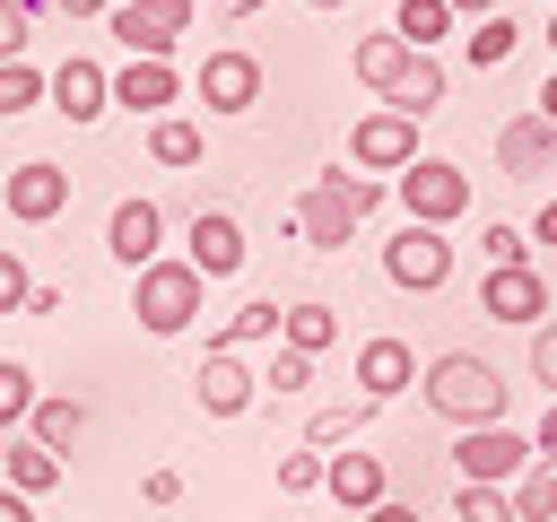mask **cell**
I'll list each match as a JSON object with an SVG mask.
<instances>
[{
  "mask_svg": "<svg viewBox=\"0 0 557 522\" xmlns=\"http://www.w3.org/2000/svg\"><path fill=\"white\" fill-rule=\"evenodd\" d=\"M244 252H252V244H244V226H235L226 209H200V217L183 226V261H191L200 278H235Z\"/></svg>",
  "mask_w": 557,
  "mask_h": 522,
  "instance_id": "cell-17",
  "label": "cell"
},
{
  "mask_svg": "<svg viewBox=\"0 0 557 522\" xmlns=\"http://www.w3.org/2000/svg\"><path fill=\"white\" fill-rule=\"evenodd\" d=\"M252 9H261V0H218V17H252Z\"/></svg>",
  "mask_w": 557,
  "mask_h": 522,
  "instance_id": "cell-49",
  "label": "cell"
},
{
  "mask_svg": "<svg viewBox=\"0 0 557 522\" xmlns=\"http://www.w3.org/2000/svg\"><path fill=\"white\" fill-rule=\"evenodd\" d=\"M348 165L357 174H400V165H418V122L409 113H392V104H374V113H357L348 122Z\"/></svg>",
  "mask_w": 557,
  "mask_h": 522,
  "instance_id": "cell-6",
  "label": "cell"
},
{
  "mask_svg": "<svg viewBox=\"0 0 557 522\" xmlns=\"http://www.w3.org/2000/svg\"><path fill=\"white\" fill-rule=\"evenodd\" d=\"M44 104H52L61 122H104V113H113V70L87 61V52H70V61L44 78Z\"/></svg>",
  "mask_w": 557,
  "mask_h": 522,
  "instance_id": "cell-12",
  "label": "cell"
},
{
  "mask_svg": "<svg viewBox=\"0 0 557 522\" xmlns=\"http://www.w3.org/2000/svg\"><path fill=\"white\" fill-rule=\"evenodd\" d=\"M139 496H148V505H174V496H183V470H148Z\"/></svg>",
  "mask_w": 557,
  "mask_h": 522,
  "instance_id": "cell-40",
  "label": "cell"
},
{
  "mask_svg": "<svg viewBox=\"0 0 557 522\" xmlns=\"http://www.w3.org/2000/svg\"><path fill=\"white\" fill-rule=\"evenodd\" d=\"M548 9H557V0H548Z\"/></svg>",
  "mask_w": 557,
  "mask_h": 522,
  "instance_id": "cell-52",
  "label": "cell"
},
{
  "mask_svg": "<svg viewBox=\"0 0 557 522\" xmlns=\"http://www.w3.org/2000/svg\"><path fill=\"white\" fill-rule=\"evenodd\" d=\"M418 400H426L435 418H453V426H505V374H496L487 357H470V348H444V357L418 374Z\"/></svg>",
  "mask_w": 557,
  "mask_h": 522,
  "instance_id": "cell-2",
  "label": "cell"
},
{
  "mask_svg": "<svg viewBox=\"0 0 557 522\" xmlns=\"http://www.w3.org/2000/svg\"><path fill=\"white\" fill-rule=\"evenodd\" d=\"M366 426H374V400H339V409H313L305 444H313V452H331V444H357Z\"/></svg>",
  "mask_w": 557,
  "mask_h": 522,
  "instance_id": "cell-30",
  "label": "cell"
},
{
  "mask_svg": "<svg viewBox=\"0 0 557 522\" xmlns=\"http://www.w3.org/2000/svg\"><path fill=\"white\" fill-rule=\"evenodd\" d=\"M374 104H392V113L426 122V113L444 104V61H435V52H409V70H400V78H392V87H383Z\"/></svg>",
  "mask_w": 557,
  "mask_h": 522,
  "instance_id": "cell-20",
  "label": "cell"
},
{
  "mask_svg": "<svg viewBox=\"0 0 557 522\" xmlns=\"http://www.w3.org/2000/svg\"><path fill=\"white\" fill-rule=\"evenodd\" d=\"M322 496H331L339 513H374V505L392 496L383 452H357V444H348V452H331V461H322Z\"/></svg>",
  "mask_w": 557,
  "mask_h": 522,
  "instance_id": "cell-18",
  "label": "cell"
},
{
  "mask_svg": "<svg viewBox=\"0 0 557 522\" xmlns=\"http://www.w3.org/2000/svg\"><path fill=\"white\" fill-rule=\"evenodd\" d=\"M0 209H9L17 226H52V217L70 209V165H52V157H17V165L0 174Z\"/></svg>",
  "mask_w": 557,
  "mask_h": 522,
  "instance_id": "cell-8",
  "label": "cell"
},
{
  "mask_svg": "<svg viewBox=\"0 0 557 522\" xmlns=\"http://www.w3.org/2000/svg\"><path fill=\"white\" fill-rule=\"evenodd\" d=\"M348 383H357V400H400V391H418V348L409 339H392V331H374V339H357V365H348Z\"/></svg>",
  "mask_w": 557,
  "mask_h": 522,
  "instance_id": "cell-11",
  "label": "cell"
},
{
  "mask_svg": "<svg viewBox=\"0 0 557 522\" xmlns=\"http://www.w3.org/2000/svg\"><path fill=\"white\" fill-rule=\"evenodd\" d=\"M339 339V304H322V296H296L287 313H278V348H296V357H322Z\"/></svg>",
  "mask_w": 557,
  "mask_h": 522,
  "instance_id": "cell-22",
  "label": "cell"
},
{
  "mask_svg": "<svg viewBox=\"0 0 557 522\" xmlns=\"http://www.w3.org/2000/svg\"><path fill=\"white\" fill-rule=\"evenodd\" d=\"M35 365L26 357H0V435H26V418H35Z\"/></svg>",
  "mask_w": 557,
  "mask_h": 522,
  "instance_id": "cell-28",
  "label": "cell"
},
{
  "mask_svg": "<svg viewBox=\"0 0 557 522\" xmlns=\"http://www.w3.org/2000/svg\"><path fill=\"white\" fill-rule=\"evenodd\" d=\"M522 235H531V244H557V200H548V209H540V217H531Z\"/></svg>",
  "mask_w": 557,
  "mask_h": 522,
  "instance_id": "cell-46",
  "label": "cell"
},
{
  "mask_svg": "<svg viewBox=\"0 0 557 522\" xmlns=\"http://www.w3.org/2000/svg\"><path fill=\"white\" fill-rule=\"evenodd\" d=\"M383 200H392V183H383V174H348V165H331V174H313V183L296 191L287 226H296L313 252H348V235H357Z\"/></svg>",
  "mask_w": 557,
  "mask_h": 522,
  "instance_id": "cell-1",
  "label": "cell"
},
{
  "mask_svg": "<svg viewBox=\"0 0 557 522\" xmlns=\"http://www.w3.org/2000/svg\"><path fill=\"white\" fill-rule=\"evenodd\" d=\"M479 313L531 331V322H548V278H540L531 261H522V270H487V278H479Z\"/></svg>",
  "mask_w": 557,
  "mask_h": 522,
  "instance_id": "cell-15",
  "label": "cell"
},
{
  "mask_svg": "<svg viewBox=\"0 0 557 522\" xmlns=\"http://www.w3.org/2000/svg\"><path fill=\"white\" fill-rule=\"evenodd\" d=\"M348 70H357V87H374V96H383V87L409 70V44H400L392 26H383V35H357V44H348Z\"/></svg>",
  "mask_w": 557,
  "mask_h": 522,
  "instance_id": "cell-24",
  "label": "cell"
},
{
  "mask_svg": "<svg viewBox=\"0 0 557 522\" xmlns=\"http://www.w3.org/2000/svg\"><path fill=\"white\" fill-rule=\"evenodd\" d=\"M531 461H540V452H531V435H513V426H461V435H453V470L479 478V487H513Z\"/></svg>",
  "mask_w": 557,
  "mask_h": 522,
  "instance_id": "cell-7",
  "label": "cell"
},
{
  "mask_svg": "<svg viewBox=\"0 0 557 522\" xmlns=\"http://www.w3.org/2000/svg\"><path fill=\"white\" fill-rule=\"evenodd\" d=\"M191 96H200L209 113H252V104H261V61L235 52V44H218V52L191 70Z\"/></svg>",
  "mask_w": 557,
  "mask_h": 522,
  "instance_id": "cell-13",
  "label": "cell"
},
{
  "mask_svg": "<svg viewBox=\"0 0 557 522\" xmlns=\"http://www.w3.org/2000/svg\"><path fill=\"white\" fill-rule=\"evenodd\" d=\"M104 252H113L122 270H148V261L165 252V209H157V200H113V217H104Z\"/></svg>",
  "mask_w": 557,
  "mask_h": 522,
  "instance_id": "cell-16",
  "label": "cell"
},
{
  "mask_svg": "<svg viewBox=\"0 0 557 522\" xmlns=\"http://www.w3.org/2000/svg\"><path fill=\"white\" fill-rule=\"evenodd\" d=\"M35 104H44V70L35 61H0V122H17Z\"/></svg>",
  "mask_w": 557,
  "mask_h": 522,
  "instance_id": "cell-33",
  "label": "cell"
},
{
  "mask_svg": "<svg viewBox=\"0 0 557 522\" xmlns=\"http://www.w3.org/2000/svg\"><path fill=\"white\" fill-rule=\"evenodd\" d=\"M0 522H35V496H17V487H0Z\"/></svg>",
  "mask_w": 557,
  "mask_h": 522,
  "instance_id": "cell-44",
  "label": "cell"
},
{
  "mask_svg": "<svg viewBox=\"0 0 557 522\" xmlns=\"http://www.w3.org/2000/svg\"><path fill=\"white\" fill-rule=\"evenodd\" d=\"M191 400H200L209 418H244V409L261 400V374H252L235 348H209V357L191 365Z\"/></svg>",
  "mask_w": 557,
  "mask_h": 522,
  "instance_id": "cell-14",
  "label": "cell"
},
{
  "mask_svg": "<svg viewBox=\"0 0 557 522\" xmlns=\"http://www.w3.org/2000/svg\"><path fill=\"white\" fill-rule=\"evenodd\" d=\"M531 452H540V461H557V400L540 409V426H531Z\"/></svg>",
  "mask_w": 557,
  "mask_h": 522,
  "instance_id": "cell-41",
  "label": "cell"
},
{
  "mask_svg": "<svg viewBox=\"0 0 557 522\" xmlns=\"http://www.w3.org/2000/svg\"><path fill=\"white\" fill-rule=\"evenodd\" d=\"M531 113H548V122H557V70L540 78V96H531Z\"/></svg>",
  "mask_w": 557,
  "mask_h": 522,
  "instance_id": "cell-48",
  "label": "cell"
},
{
  "mask_svg": "<svg viewBox=\"0 0 557 522\" xmlns=\"http://www.w3.org/2000/svg\"><path fill=\"white\" fill-rule=\"evenodd\" d=\"M383 278L409 287V296H435V287L453 278V244H444V226H409V217H400V235L383 244Z\"/></svg>",
  "mask_w": 557,
  "mask_h": 522,
  "instance_id": "cell-9",
  "label": "cell"
},
{
  "mask_svg": "<svg viewBox=\"0 0 557 522\" xmlns=\"http://www.w3.org/2000/svg\"><path fill=\"white\" fill-rule=\"evenodd\" d=\"M444 9H453V17H470V26H479V17H496V9H505V0H444Z\"/></svg>",
  "mask_w": 557,
  "mask_h": 522,
  "instance_id": "cell-47",
  "label": "cell"
},
{
  "mask_svg": "<svg viewBox=\"0 0 557 522\" xmlns=\"http://www.w3.org/2000/svg\"><path fill=\"white\" fill-rule=\"evenodd\" d=\"M531 374H540L548 400H557V322H531Z\"/></svg>",
  "mask_w": 557,
  "mask_h": 522,
  "instance_id": "cell-38",
  "label": "cell"
},
{
  "mask_svg": "<svg viewBox=\"0 0 557 522\" xmlns=\"http://www.w3.org/2000/svg\"><path fill=\"white\" fill-rule=\"evenodd\" d=\"M522 261H531V235L505 226V217H487V270H522Z\"/></svg>",
  "mask_w": 557,
  "mask_h": 522,
  "instance_id": "cell-35",
  "label": "cell"
},
{
  "mask_svg": "<svg viewBox=\"0 0 557 522\" xmlns=\"http://www.w3.org/2000/svg\"><path fill=\"white\" fill-rule=\"evenodd\" d=\"M357 522H426V513H418V505H400V496H383V505H374V513H357Z\"/></svg>",
  "mask_w": 557,
  "mask_h": 522,
  "instance_id": "cell-43",
  "label": "cell"
},
{
  "mask_svg": "<svg viewBox=\"0 0 557 522\" xmlns=\"http://www.w3.org/2000/svg\"><path fill=\"white\" fill-rule=\"evenodd\" d=\"M453 522H522V513H513V487H479V478H461Z\"/></svg>",
  "mask_w": 557,
  "mask_h": 522,
  "instance_id": "cell-32",
  "label": "cell"
},
{
  "mask_svg": "<svg viewBox=\"0 0 557 522\" xmlns=\"http://www.w3.org/2000/svg\"><path fill=\"white\" fill-rule=\"evenodd\" d=\"M513 513H522V522H557V461H531V470L513 478Z\"/></svg>",
  "mask_w": 557,
  "mask_h": 522,
  "instance_id": "cell-31",
  "label": "cell"
},
{
  "mask_svg": "<svg viewBox=\"0 0 557 522\" xmlns=\"http://www.w3.org/2000/svg\"><path fill=\"white\" fill-rule=\"evenodd\" d=\"M26 296H35V270L17 261V244H0V313H26Z\"/></svg>",
  "mask_w": 557,
  "mask_h": 522,
  "instance_id": "cell-36",
  "label": "cell"
},
{
  "mask_svg": "<svg viewBox=\"0 0 557 522\" xmlns=\"http://www.w3.org/2000/svg\"><path fill=\"white\" fill-rule=\"evenodd\" d=\"M26 313H44V322H52V313H70V296H61V287H44V278H35V296H26Z\"/></svg>",
  "mask_w": 557,
  "mask_h": 522,
  "instance_id": "cell-42",
  "label": "cell"
},
{
  "mask_svg": "<svg viewBox=\"0 0 557 522\" xmlns=\"http://www.w3.org/2000/svg\"><path fill=\"white\" fill-rule=\"evenodd\" d=\"M305 9H348V0H305Z\"/></svg>",
  "mask_w": 557,
  "mask_h": 522,
  "instance_id": "cell-50",
  "label": "cell"
},
{
  "mask_svg": "<svg viewBox=\"0 0 557 522\" xmlns=\"http://www.w3.org/2000/svg\"><path fill=\"white\" fill-rule=\"evenodd\" d=\"M0 478H9L17 496H52V487H61V452L35 444V435H9V444H0Z\"/></svg>",
  "mask_w": 557,
  "mask_h": 522,
  "instance_id": "cell-21",
  "label": "cell"
},
{
  "mask_svg": "<svg viewBox=\"0 0 557 522\" xmlns=\"http://www.w3.org/2000/svg\"><path fill=\"white\" fill-rule=\"evenodd\" d=\"M513 44H522V26H513L505 9H496V17H479V26L461 35V52H470V70H505V61H513Z\"/></svg>",
  "mask_w": 557,
  "mask_h": 522,
  "instance_id": "cell-29",
  "label": "cell"
},
{
  "mask_svg": "<svg viewBox=\"0 0 557 522\" xmlns=\"http://www.w3.org/2000/svg\"><path fill=\"white\" fill-rule=\"evenodd\" d=\"M305 383H313V357H296V348H278V357H270V374H261V391H278V400H287V391H305Z\"/></svg>",
  "mask_w": 557,
  "mask_h": 522,
  "instance_id": "cell-37",
  "label": "cell"
},
{
  "mask_svg": "<svg viewBox=\"0 0 557 522\" xmlns=\"http://www.w3.org/2000/svg\"><path fill=\"white\" fill-rule=\"evenodd\" d=\"M26 435H35V444H52V452H70V444L87 435V400L44 391V400H35V418H26Z\"/></svg>",
  "mask_w": 557,
  "mask_h": 522,
  "instance_id": "cell-25",
  "label": "cell"
},
{
  "mask_svg": "<svg viewBox=\"0 0 557 522\" xmlns=\"http://www.w3.org/2000/svg\"><path fill=\"white\" fill-rule=\"evenodd\" d=\"M200 304H209V278H200L183 252H157L148 270H131V313H139V331L174 339V331L200 322Z\"/></svg>",
  "mask_w": 557,
  "mask_h": 522,
  "instance_id": "cell-3",
  "label": "cell"
},
{
  "mask_svg": "<svg viewBox=\"0 0 557 522\" xmlns=\"http://www.w3.org/2000/svg\"><path fill=\"white\" fill-rule=\"evenodd\" d=\"M322 461H331V452H313V444L278 452V496H313V487H322Z\"/></svg>",
  "mask_w": 557,
  "mask_h": 522,
  "instance_id": "cell-34",
  "label": "cell"
},
{
  "mask_svg": "<svg viewBox=\"0 0 557 522\" xmlns=\"http://www.w3.org/2000/svg\"><path fill=\"white\" fill-rule=\"evenodd\" d=\"M200 157H209V139H200L191 113H157V122H148V165L183 174V165H200Z\"/></svg>",
  "mask_w": 557,
  "mask_h": 522,
  "instance_id": "cell-23",
  "label": "cell"
},
{
  "mask_svg": "<svg viewBox=\"0 0 557 522\" xmlns=\"http://www.w3.org/2000/svg\"><path fill=\"white\" fill-rule=\"evenodd\" d=\"M496 174L505 183H540V174H557V122L548 113H505L496 122Z\"/></svg>",
  "mask_w": 557,
  "mask_h": 522,
  "instance_id": "cell-10",
  "label": "cell"
},
{
  "mask_svg": "<svg viewBox=\"0 0 557 522\" xmlns=\"http://www.w3.org/2000/svg\"><path fill=\"white\" fill-rule=\"evenodd\" d=\"M392 35H400L409 52H435V44L453 35V9H444V0H400V9H392Z\"/></svg>",
  "mask_w": 557,
  "mask_h": 522,
  "instance_id": "cell-27",
  "label": "cell"
},
{
  "mask_svg": "<svg viewBox=\"0 0 557 522\" xmlns=\"http://www.w3.org/2000/svg\"><path fill=\"white\" fill-rule=\"evenodd\" d=\"M392 200H400L409 226H453V217H470V174L453 157H418V165L392 174Z\"/></svg>",
  "mask_w": 557,
  "mask_h": 522,
  "instance_id": "cell-4",
  "label": "cell"
},
{
  "mask_svg": "<svg viewBox=\"0 0 557 522\" xmlns=\"http://www.w3.org/2000/svg\"><path fill=\"white\" fill-rule=\"evenodd\" d=\"M174 96H183L174 61H122V70H113V104H122V113H139V122L174 113Z\"/></svg>",
  "mask_w": 557,
  "mask_h": 522,
  "instance_id": "cell-19",
  "label": "cell"
},
{
  "mask_svg": "<svg viewBox=\"0 0 557 522\" xmlns=\"http://www.w3.org/2000/svg\"><path fill=\"white\" fill-rule=\"evenodd\" d=\"M104 26L131 61H174V44L191 35V0H122Z\"/></svg>",
  "mask_w": 557,
  "mask_h": 522,
  "instance_id": "cell-5",
  "label": "cell"
},
{
  "mask_svg": "<svg viewBox=\"0 0 557 522\" xmlns=\"http://www.w3.org/2000/svg\"><path fill=\"white\" fill-rule=\"evenodd\" d=\"M26 0H0V61H26Z\"/></svg>",
  "mask_w": 557,
  "mask_h": 522,
  "instance_id": "cell-39",
  "label": "cell"
},
{
  "mask_svg": "<svg viewBox=\"0 0 557 522\" xmlns=\"http://www.w3.org/2000/svg\"><path fill=\"white\" fill-rule=\"evenodd\" d=\"M548 44H557V9H548Z\"/></svg>",
  "mask_w": 557,
  "mask_h": 522,
  "instance_id": "cell-51",
  "label": "cell"
},
{
  "mask_svg": "<svg viewBox=\"0 0 557 522\" xmlns=\"http://www.w3.org/2000/svg\"><path fill=\"white\" fill-rule=\"evenodd\" d=\"M278 313H287L278 296H252V304H235V313L218 322V339H209V348H252V339H270V348H278Z\"/></svg>",
  "mask_w": 557,
  "mask_h": 522,
  "instance_id": "cell-26",
  "label": "cell"
},
{
  "mask_svg": "<svg viewBox=\"0 0 557 522\" xmlns=\"http://www.w3.org/2000/svg\"><path fill=\"white\" fill-rule=\"evenodd\" d=\"M52 9H61V17H113L122 0H52Z\"/></svg>",
  "mask_w": 557,
  "mask_h": 522,
  "instance_id": "cell-45",
  "label": "cell"
}]
</instances>
